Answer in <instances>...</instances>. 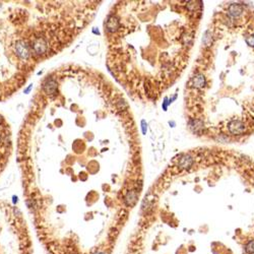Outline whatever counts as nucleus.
<instances>
[{
    "label": "nucleus",
    "instance_id": "obj_1",
    "mask_svg": "<svg viewBox=\"0 0 254 254\" xmlns=\"http://www.w3.org/2000/svg\"><path fill=\"white\" fill-rule=\"evenodd\" d=\"M229 130L233 134H241L245 130V126L240 121H232L229 125Z\"/></svg>",
    "mask_w": 254,
    "mask_h": 254
},
{
    "label": "nucleus",
    "instance_id": "obj_2",
    "mask_svg": "<svg viewBox=\"0 0 254 254\" xmlns=\"http://www.w3.org/2000/svg\"><path fill=\"white\" fill-rule=\"evenodd\" d=\"M136 200H137V193L133 190L129 191L125 196V202L127 203V206H133L136 203Z\"/></svg>",
    "mask_w": 254,
    "mask_h": 254
},
{
    "label": "nucleus",
    "instance_id": "obj_3",
    "mask_svg": "<svg viewBox=\"0 0 254 254\" xmlns=\"http://www.w3.org/2000/svg\"><path fill=\"white\" fill-rule=\"evenodd\" d=\"M242 10H243V8L239 4H232L231 6L229 7V12L233 16H239L242 13Z\"/></svg>",
    "mask_w": 254,
    "mask_h": 254
},
{
    "label": "nucleus",
    "instance_id": "obj_4",
    "mask_svg": "<svg viewBox=\"0 0 254 254\" xmlns=\"http://www.w3.org/2000/svg\"><path fill=\"white\" fill-rule=\"evenodd\" d=\"M191 164H192V158H191L190 156L186 155L180 160L179 165L181 166V168H188L191 166Z\"/></svg>",
    "mask_w": 254,
    "mask_h": 254
},
{
    "label": "nucleus",
    "instance_id": "obj_5",
    "mask_svg": "<svg viewBox=\"0 0 254 254\" xmlns=\"http://www.w3.org/2000/svg\"><path fill=\"white\" fill-rule=\"evenodd\" d=\"M118 25H119L118 20H117L116 18H114V17H111V18H109V20L107 21V28H108L109 31H112V32L118 28Z\"/></svg>",
    "mask_w": 254,
    "mask_h": 254
},
{
    "label": "nucleus",
    "instance_id": "obj_6",
    "mask_svg": "<svg viewBox=\"0 0 254 254\" xmlns=\"http://www.w3.org/2000/svg\"><path fill=\"white\" fill-rule=\"evenodd\" d=\"M204 83H206V81H204V77H203L201 74H199V75H196L193 79V83H194L195 87H201L204 85Z\"/></svg>",
    "mask_w": 254,
    "mask_h": 254
},
{
    "label": "nucleus",
    "instance_id": "obj_7",
    "mask_svg": "<svg viewBox=\"0 0 254 254\" xmlns=\"http://www.w3.org/2000/svg\"><path fill=\"white\" fill-rule=\"evenodd\" d=\"M245 250L248 254H253L254 253V240L249 241L245 246Z\"/></svg>",
    "mask_w": 254,
    "mask_h": 254
},
{
    "label": "nucleus",
    "instance_id": "obj_8",
    "mask_svg": "<svg viewBox=\"0 0 254 254\" xmlns=\"http://www.w3.org/2000/svg\"><path fill=\"white\" fill-rule=\"evenodd\" d=\"M247 43L250 45V46H253L254 47V36L250 37V38L247 39Z\"/></svg>",
    "mask_w": 254,
    "mask_h": 254
},
{
    "label": "nucleus",
    "instance_id": "obj_9",
    "mask_svg": "<svg viewBox=\"0 0 254 254\" xmlns=\"http://www.w3.org/2000/svg\"><path fill=\"white\" fill-rule=\"evenodd\" d=\"M142 125H143V132L145 133V122L144 121H142Z\"/></svg>",
    "mask_w": 254,
    "mask_h": 254
},
{
    "label": "nucleus",
    "instance_id": "obj_10",
    "mask_svg": "<svg viewBox=\"0 0 254 254\" xmlns=\"http://www.w3.org/2000/svg\"><path fill=\"white\" fill-rule=\"evenodd\" d=\"M95 254H105V253H102V252H97V253H95Z\"/></svg>",
    "mask_w": 254,
    "mask_h": 254
}]
</instances>
